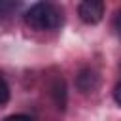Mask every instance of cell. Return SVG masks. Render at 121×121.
<instances>
[{"mask_svg": "<svg viewBox=\"0 0 121 121\" xmlns=\"http://www.w3.org/2000/svg\"><path fill=\"white\" fill-rule=\"evenodd\" d=\"M25 21L28 26L36 30H55L62 25V9L51 2H36L32 4L26 13Z\"/></svg>", "mask_w": 121, "mask_h": 121, "instance_id": "cell-1", "label": "cell"}, {"mask_svg": "<svg viewBox=\"0 0 121 121\" xmlns=\"http://www.w3.org/2000/svg\"><path fill=\"white\" fill-rule=\"evenodd\" d=\"M79 19L87 25H96L104 17V4L100 0H85L78 6Z\"/></svg>", "mask_w": 121, "mask_h": 121, "instance_id": "cell-2", "label": "cell"}, {"mask_svg": "<svg viewBox=\"0 0 121 121\" xmlns=\"http://www.w3.org/2000/svg\"><path fill=\"white\" fill-rule=\"evenodd\" d=\"M96 85H98V76H96L91 68H85V70L79 72V76H78V87H79L83 93L93 91Z\"/></svg>", "mask_w": 121, "mask_h": 121, "instance_id": "cell-3", "label": "cell"}, {"mask_svg": "<svg viewBox=\"0 0 121 121\" xmlns=\"http://www.w3.org/2000/svg\"><path fill=\"white\" fill-rule=\"evenodd\" d=\"M51 96H53V100L59 108H64V104H66V85H64L62 79H55V83L51 85Z\"/></svg>", "mask_w": 121, "mask_h": 121, "instance_id": "cell-4", "label": "cell"}, {"mask_svg": "<svg viewBox=\"0 0 121 121\" xmlns=\"http://www.w3.org/2000/svg\"><path fill=\"white\" fill-rule=\"evenodd\" d=\"M8 100H9V87H8V83L4 81V78L0 76V108H2Z\"/></svg>", "mask_w": 121, "mask_h": 121, "instance_id": "cell-5", "label": "cell"}, {"mask_svg": "<svg viewBox=\"0 0 121 121\" xmlns=\"http://www.w3.org/2000/svg\"><path fill=\"white\" fill-rule=\"evenodd\" d=\"M112 25H113V30H115V34L121 38V9H117V11H115Z\"/></svg>", "mask_w": 121, "mask_h": 121, "instance_id": "cell-6", "label": "cell"}, {"mask_svg": "<svg viewBox=\"0 0 121 121\" xmlns=\"http://www.w3.org/2000/svg\"><path fill=\"white\" fill-rule=\"evenodd\" d=\"M17 6L19 4H13V2H0V15H6L11 9H17Z\"/></svg>", "mask_w": 121, "mask_h": 121, "instance_id": "cell-7", "label": "cell"}, {"mask_svg": "<svg viewBox=\"0 0 121 121\" xmlns=\"http://www.w3.org/2000/svg\"><path fill=\"white\" fill-rule=\"evenodd\" d=\"M113 100H115L117 106H121V81L113 87Z\"/></svg>", "mask_w": 121, "mask_h": 121, "instance_id": "cell-8", "label": "cell"}, {"mask_svg": "<svg viewBox=\"0 0 121 121\" xmlns=\"http://www.w3.org/2000/svg\"><path fill=\"white\" fill-rule=\"evenodd\" d=\"M4 121H32L28 115H23V113H17V115H9V117H6Z\"/></svg>", "mask_w": 121, "mask_h": 121, "instance_id": "cell-9", "label": "cell"}]
</instances>
